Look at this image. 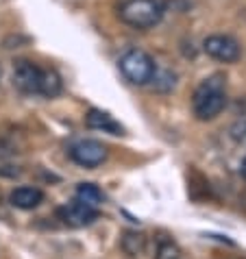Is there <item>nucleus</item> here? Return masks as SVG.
<instances>
[{
	"instance_id": "16",
	"label": "nucleus",
	"mask_w": 246,
	"mask_h": 259,
	"mask_svg": "<svg viewBox=\"0 0 246 259\" xmlns=\"http://www.w3.org/2000/svg\"><path fill=\"white\" fill-rule=\"evenodd\" d=\"M0 78H3V66H0Z\"/></svg>"
},
{
	"instance_id": "5",
	"label": "nucleus",
	"mask_w": 246,
	"mask_h": 259,
	"mask_svg": "<svg viewBox=\"0 0 246 259\" xmlns=\"http://www.w3.org/2000/svg\"><path fill=\"white\" fill-rule=\"evenodd\" d=\"M202 50L212 57L216 61H222V63H233L240 59L242 50L240 44L231 37V35H209V37L202 41Z\"/></svg>"
},
{
	"instance_id": "3",
	"label": "nucleus",
	"mask_w": 246,
	"mask_h": 259,
	"mask_svg": "<svg viewBox=\"0 0 246 259\" xmlns=\"http://www.w3.org/2000/svg\"><path fill=\"white\" fill-rule=\"evenodd\" d=\"M118 66H120V72L125 74V78L133 85H148L157 72L155 59L140 48L127 50V53L120 57Z\"/></svg>"
},
{
	"instance_id": "1",
	"label": "nucleus",
	"mask_w": 246,
	"mask_h": 259,
	"mask_svg": "<svg viewBox=\"0 0 246 259\" xmlns=\"http://www.w3.org/2000/svg\"><path fill=\"white\" fill-rule=\"evenodd\" d=\"M224 105H227V83L220 74H214L205 81H200V85L192 94V111L202 122L220 116Z\"/></svg>"
},
{
	"instance_id": "15",
	"label": "nucleus",
	"mask_w": 246,
	"mask_h": 259,
	"mask_svg": "<svg viewBox=\"0 0 246 259\" xmlns=\"http://www.w3.org/2000/svg\"><path fill=\"white\" fill-rule=\"evenodd\" d=\"M240 172H242V177L246 179V157H244V161H242V165H240Z\"/></svg>"
},
{
	"instance_id": "6",
	"label": "nucleus",
	"mask_w": 246,
	"mask_h": 259,
	"mask_svg": "<svg viewBox=\"0 0 246 259\" xmlns=\"http://www.w3.org/2000/svg\"><path fill=\"white\" fill-rule=\"evenodd\" d=\"M57 215H59V220L68 227H88L98 218V207H92L88 203H83V200L74 198L63 207H59Z\"/></svg>"
},
{
	"instance_id": "13",
	"label": "nucleus",
	"mask_w": 246,
	"mask_h": 259,
	"mask_svg": "<svg viewBox=\"0 0 246 259\" xmlns=\"http://www.w3.org/2000/svg\"><path fill=\"white\" fill-rule=\"evenodd\" d=\"M155 259H181V248L172 237H159Z\"/></svg>"
},
{
	"instance_id": "2",
	"label": "nucleus",
	"mask_w": 246,
	"mask_h": 259,
	"mask_svg": "<svg viewBox=\"0 0 246 259\" xmlns=\"http://www.w3.org/2000/svg\"><path fill=\"white\" fill-rule=\"evenodd\" d=\"M118 16L127 26L146 31V28H155L163 20L166 3L163 0H120Z\"/></svg>"
},
{
	"instance_id": "4",
	"label": "nucleus",
	"mask_w": 246,
	"mask_h": 259,
	"mask_svg": "<svg viewBox=\"0 0 246 259\" xmlns=\"http://www.w3.org/2000/svg\"><path fill=\"white\" fill-rule=\"evenodd\" d=\"M68 155L83 168H96L107 159V146L96 140H78L68 148Z\"/></svg>"
},
{
	"instance_id": "11",
	"label": "nucleus",
	"mask_w": 246,
	"mask_h": 259,
	"mask_svg": "<svg viewBox=\"0 0 246 259\" xmlns=\"http://www.w3.org/2000/svg\"><path fill=\"white\" fill-rule=\"evenodd\" d=\"M120 246L127 255L131 257H140L144 250H146V235L144 233H137V231H127L120 240Z\"/></svg>"
},
{
	"instance_id": "14",
	"label": "nucleus",
	"mask_w": 246,
	"mask_h": 259,
	"mask_svg": "<svg viewBox=\"0 0 246 259\" xmlns=\"http://www.w3.org/2000/svg\"><path fill=\"white\" fill-rule=\"evenodd\" d=\"M231 138H233L237 144H244L246 146V120L233 124V128H231Z\"/></svg>"
},
{
	"instance_id": "7",
	"label": "nucleus",
	"mask_w": 246,
	"mask_h": 259,
	"mask_svg": "<svg viewBox=\"0 0 246 259\" xmlns=\"http://www.w3.org/2000/svg\"><path fill=\"white\" fill-rule=\"evenodd\" d=\"M42 70L37 63L20 59L13 66V85L22 92V94H39V83H42Z\"/></svg>"
},
{
	"instance_id": "12",
	"label": "nucleus",
	"mask_w": 246,
	"mask_h": 259,
	"mask_svg": "<svg viewBox=\"0 0 246 259\" xmlns=\"http://www.w3.org/2000/svg\"><path fill=\"white\" fill-rule=\"evenodd\" d=\"M76 198L83 200V203H88V205H92V207H98L105 200L103 192H100L94 183H81L78 185L76 188Z\"/></svg>"
},
{
	"instance_id": "8",
	"label": "nucleus",
	"mask_w": 246,
	"mask_h": 259,
	"mask_svg": "<svg viewBox=\"0 0 246 259\" xmlns=\"http://www.w3.org/2000/svg\"><path fill=\"white\" fill-rule=\"evenodd\" d=\"M85 124L90 128H96V131H105V133H111V135H122L125 128L120 126V122H115L113 116H109L107 111H100V109H90L88 116H85Z\"/></svg>"
},
{
	"instance_id": "10",
	"label": "nucleus",
	"mask_w": 246,
	"mask_h": 259,
	"mask_svg": "<svg viewBox=\"0 0 246 259\" xmlns=\"http://www.w3.org/2000/svg\"><path fill=\"white\" fill-rule=\"evenodd\" d=\"M63 90V83H61V76L59 72L53 70V68H44L42 70V83H39V96H46V98H55L59 96Z\"/></svg>"
},
{
	"instance_id": "9",
	"label": "nucleus",
	"mask_w": 246,
	"mask_h": 259,
	"mask_svg": "<svg viewBox=\"0 0 246 259\" xmlns=\"http://www.w3.org/2000/svg\"><path fill=\"white\" fill-rule=\"evenodd\" d=\"M11 205L18 207V209H35L42 200H44V192L39 188H31V185H24V188H16L11 192Z\"/></svg>"
}]
</instances>
